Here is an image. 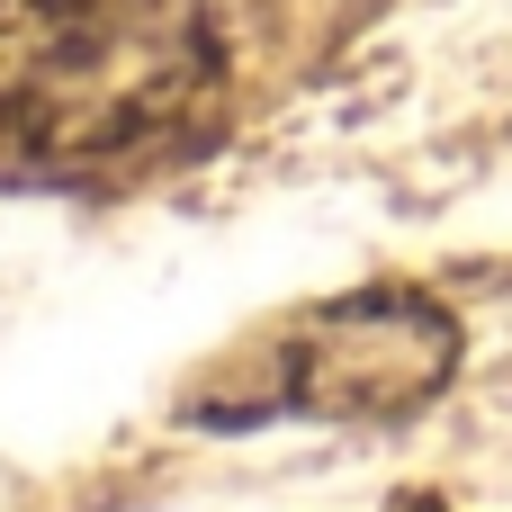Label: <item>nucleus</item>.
Returning a JSON list of instances; mask_svg holds the SVG:
<instances>
[{
  "mask_svg": "<svg viewBox=\"0 0 512 512\" xmlns=\"http://www.w3.org/2000/svg\"><path fill=\"white\" fill-rule=\"evenodd\" d=\"M459 324L414 288H369L333 315H315L288 351L297 414H414L450 387Z\"/></svg>",
  "mask_w": 512,
  "mask_h": 512,
  "instance_id": "f257e3e1",
  "label": "nucleus"
},
{
  "mask_svg": "<svg viewBox=\"0 0 512 512\" xmlns=\"http://www.w3.org/2000/svg\"><path fill=\"white\" fill-rule=\"evenodd\" d=\"M396 512H441V504H396Z\"/></svg>",
  "mask_w": 512,
  "mask_h": 512,
  "instance_id": "f03ea898",
  "label": "nucleus"
}]
</instances>
